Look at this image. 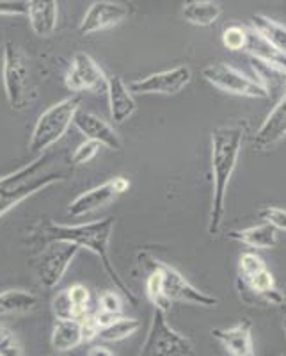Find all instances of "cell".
I'll return each mask as SVG.
<instances>
[{"mask_svg": "<svg viewBox=\"0 0 286 356\" xmlns=\"http://www.w3.org/2000/svg\"><path fill=\"white\" fill-rule=\"evenodd\" d=\"M141 328V321L132 319V317H117L114 323L109 326H105L98 332V337L105 342H121V340L128 339L133 333L139 332Z\"/></svg>", "mask_w": 286, "mask_h": 356, "instance_id": "obj_27", "label": "cell"}, {"mask_svg": "<svg viewBox=\"0 0 286 356\" xmlns=\"http://www.w3.org/2000/svg\"><path fill=\"white\" fill-rule=\"evenodd\" d=\"M0 356H24L18 337L4 324H0Z\"/></svg>", "mask_w": 286, "mask_h": 356, "instance_id": "obj_32", "label": "cell"}, {"mask_svg": "<svg viewBox=\"0 0 286 356\" xmlns=\"http://www.w3.org/2000/svg\"><path fill=\"white\" fill-rule=\"evenodd\" d=\"M201 75L206 82H210L217 89L224 91V93L247 98H269L265 89L254 79L247 77L246 73L233 68V66L226 65V63L208 65L206 68H203Z\"/></svg>", "mask_w": 286, "mask_h": 356, "instance_id": "obj_8", "label": "cell"}, {"mask_svg": "<svg viewBox=\"0 0 286 356\" xmlns=\"http://www.w3.org/2000/svg\"><path fill=\"white\" fill-rule=\"evenodd\" d=\"M98 150H100V145L94 141H87L85 139L82 145L77 146V150L73 152L72 155V162L73 164H77V166H82V164H87L91 159L96 157Z\"/></svg>", "mask_w": 286, "mask_h": 356, "instance_id": "obj_35", "label": "cell"}, {"mask_svg": "<svg viewBox=\"0 0 286 356\" xmlns=\"http://www.w3.org/2000/svg\"><path fill=\"white\" fill-rule=\"evenodd\" d=\"M47 161L49 155L43 154V157L34 159L27 166L0 177V218L40 191L65 180L61 173H41Z\"/></svg>", "mask_w": 286, "mask_h": 356, "instance_id": "obj_3", "label": "cell"}, {"mask_svg": "<svg viewBox=\"0 0 286 356\" xmlns=\"http://www.w3.org/2000/svg\"><path fill=\"white\" fill-rule=\"evenodd\" d=\"M238 284L242 285V292L249 291L251 296H254L256 300L265 301L269 305H285L286 296L285 292L279 291L276 287V280L269 269L256 273L247 278H238Z\"/></svg>", "mask_w": 286, "mask_h": 356, "instance_id": "obj_19", "label": "cell"}, {"mask_svg": "<svg viewBox=\"0 0 286 356\" xmlns=\"http://www.w3.org/2000/svg\"><path fill=\"white\" fill-rule=\"evenodd\" d=\"M212 335L231 356H256L253 342V324L244 319L231 328L212 330Z\"/></svg>", "mask_w": 286, "mask_h": 356, "instance_id": "obj_16", "label": "cell"}, {"mask_svg": "<svg viewBox=\"0 0 286 356\" xmlns=\"http://www.w3.org/2000/svg\"><path fill=\"white\" fill-rule=\"evenodd\" d=\"M78 248L65 241H52L37 259V278L44 289H53L78 255Z\"/></svg>", "mask_w": 286, "mask_h": 356, "instance_id": "obj_9", "label": "cell"}, {"mask_svg": "<svg viewBox=\"0 0 286 356\" xmlns=\"http://www.w3.org/2000/svg\"><path fill=\"white\" fill-rule=\"evenodd\" d=\"M130 189V182L125 177H114L109 182L101 184V186L93 187V189L85 191L77 198L69 202L68 214L73 218H81V216L91 214L94 211H100L105 205L117 198L119 195L126 193Z\"/></svg>", "mask_w": 286, "mask_h": 356, "instance_id": "obj_11", "label": "cell"}, {"mask_svg": "<svg viewBox=\"0 0 286 356\" xmlns=\"http://www.w3.org/2000/svg\"><path fill=\"white\" fill-rule=\"evenodd\" d=\"M100 312L109 316H123L121 298L112 291H107L100 296Z\"/></svg>", "mask_w": 286, "mask_h": 356, "instance_id": "obj_36", "label": "cell"}, {"mask_svg": "<svg viewBox=\"0 0 286 356\" xmlns=\"http://www.w3.org/2000/svg\"><path fill=\"white\" fill-rule=\"evenodd\" d=\"M52 348L66 353L78 348L84 342L81 321H56L52 330Z\"/></svg>", "mask_w": 286, "mask_h": 356, "instance_id": "obj_22", "label": "cell"}, {"mask_svg": "<svg viewBox=\"0 0 286 356\" xmlns=\"http://www.w3.org/2000/svg\"><path fill=\"white\" fill-rule=\"evenodd\" d=\"M251 70L254 73V81L265 89L269 98L276 93L281 97L286 93V70L254 57H251Z\"/></svg>", "mask_w": 286, "mask_h": 356, "instance_id": "obj_20", "label": "cell"}, {"mask_svg": "<svg viewBox=\"0 0 286 356\" xmlns=\"http://www.w3.org/2000/svg\"><path fill=\"white\" fill-rule=\"evenodd\" d=\"M69 300H72L73 307L77 310L78 321H82L84 317H87L89 314V300H91V294H89V289L82 284H75L68 289Z\"/></svg>", "mask_w": 286, "mask_h": 356, "instance_id": "obj_31", "label": "cell"}, {"mask_svg": "<svg viewBox=\"0 0 286 356\" xmlns=\"http://www.w3.org/2000/svg\"><path fill=\"white\" fill-rule=\"evenodd\" d=\"M107 82H109V77L105 75L100 65L89 54L77 52L73 56L72 65H69L68 73H66V88L72 93H84V91L100 93V91H107Z\"/></svg>", "mask_w": 286, "mask_h": 356, "instance_id": "obj_10", "label": "cell"}, {"mask_svg": "<svg viewBox=\"0 0 286 356\" xmlns=\"http://www.w3.org/2000/svg\"><path fill=\"white\" fill-rule=\"evenodd\" d=\"M27 18L36 36L49 38L57 29L59 4L56 0H31L27 9Z\"/></svg>", "mask_w": 286, "mask_h": 356, "instance_id": "obj_18", "label": "cell"}, {"mask_svg": "<svg viewBox=\"0 0 286 356\" xmlns=\"http://www.w3.org/2000/svg\"><path fill=\"white\" fill-rule=\"evenodd\" d=\"M189 66H174L165 72L151 73L130 84V91L139 95H176L190 82Z\"/></svg>", "mask_w": 286, "mask_h": 356, "instance_id": "obj_12", "label": "cell"}, {"mask_svg": "<svg viewBox=\"0 0 286 356\" xmlns=\"http://www.w3.org/2000/svg\"><path fill=\"white\" fill-rule=\"evenodd\" d=\"M37 305V296L34 292L12 289L0 292V316H12L33 310Z\"/></svg>", "mask_w": 286, "mask_h": 356, "instance_id": "obj_26", "label": "cell"}, {"mask_svg": "<svg viewBox=\"0 0 286 356\" xmlns=\"http://www.w3.org/2000/svg\"><path fill=\"white\" fill-rule=\"evenodd\" d=\"M52 312L56 316V321H78L77 310L69 300L68 289L57 292L56 298L52 300Z\"/></svg>", "mask_w": 286, "mask_h": 356, "instance_id": "obj_29", "label": "cell"}, {"mask_svg": "<svg viewBox=\"0 0 286 356\" xmlns=\"http://www.w3.org/2000/svg\"><path fill=\"white\" fill-rule=\"evenodd\" d=\"M128 17V8L119 2L110 0H96L89 6L81 24V34H94L105 29L116 27Z\"/></svg>", "mask_w": 286, "mask_h": 356, "instance_id": "obj_13", "label": "cell"}, {"mask_svg": "<svg viewBox=\"0 0 286 356\" xmlns=\"http://www.w3.org/2000/svg\"><path fill=\"white\" fill-rule=\"evenodd\" d=\"M285 308H286V303H285Z\"/></svg>", "mask_w": 286, "mask_h": 356, "instance_id": "obj_40", "label": "cell"}, {"mask_svg": "<svg viewBox=\"0 0 286 356\" xmlns=\"http://www.w3.org/2000/svg\"><path fill=\"white\" fill-rule=\"evenodd\" d=\"M267 269V264L263 262V259L256 253H244L238 260V278H247V276H253L256 273Z\"/></svg>", "mask_w": 286, "mask_h": 356, "instance_id": "obj_33", "label": "cell"}, {"mask_svg": "<svg viewBox=\"0 0 286 356\" xmlns=\"http://www.w3.org/2000/svg\"><path fill=\"white\" fill-rule=\"evenodd\" d=\"M27 0H0V17H27Z\"/></svg>", "mask_w": 286, "mask_h": 356, "instance_id": "obj_37", "label": "cell"}, {"mask_svg": "<svg viewBox=\"0 0 286 356\" xmlns=\"http://www.w3.org/2000/svg\"><path fill=\"white\" fill-rule=\"evenodd\" d=\"M260 218L276 230L286 232V211L279 207H263L260 211Z\"/></svg>", "mask_w": 286, "mask_h": 356, "instance_id": "obj_34", "label": "cell"}, {"mask_svg": "<svg viewBox=\"0 0 286 356\" xmlns=\"http://www.w3.org/2000/svg\"><path fill=\"white\" fill-rule=\"evenodd\" d=\"M228 237L246 244L253 250H270V248H274L278 244V230L267 225V222L254 225V227L246 228V230L231 232Z\"/></svg>", "mask_w": 286, "mask_h": 356, "instance_id": "obj_21", "label": "cell"}, {"mask_svg": "<svg viewBox=\"0 0 286 356\" xmlns=\"http://www.w3.org/2000/svg\"><path fill=\"white\" fill-rule=\"evenodd\" d=\"M2 81L8 104L12 111H22L28 104V88H31V70L24 50L12 41L4 43L2 57Z\"/></svg>", "mask_w": 286, "mask_h": 356, "instance_id": "obj_5", "label": "cell"}, {"mask_svg": "<svg viewBox=\"0 0 286 356\" xmlns=\"http://www.w3.org/2000/svg\"><path fill=\"white\" fill-rule=\"evenodd\" d=\"M249 130L246 120L222 125L212 132V207H210L208 234L217 235L224 216L228 186L237 168L244 139Z\"/></svg>", "mask_w": 286, "mask_h": 356, "instance_id": "obj_1", "label": "cell"}, {"mask_svg": "<svg viewBox=\"0 0 286 356\" xmlns=\"http://www.w3.org/2000/svg\"><path fill=\"white\" fill-rule=\"evenodd\" d=\"M137 356H194V346L167 323L162 310H153L148 335Z\"/></svg>", "mask_w": 286, "mask_h": 356, "instance_id": "obj_6", "label": "cell"}, {"mask_svg": "<svg viewBox=\"0 0 286 356\" xmlns=\"http://www.w3.org/2000/svg\"><path fill=\"white\" fill-rule=\"evenodd\" d=\"M73 125L84 134L87 141H94L100 146H107L110 150H121L123 148V141L119 138V134L116 132V129L105 120H101L100 116H96V114L78 109L75 118H73Z\"/></svg>", "mask_w": 286, "mask_h": 356, "instance_id": "obj_14", "label": "cell"}, {"mask_svg": "<svg viewBox=\"0 0 286 356\" xmlns=\"http://www.w3.org/2000/svg\"><path fill=\"white\" fill-rule=\"evenodd\" d=\"M78 106H81V97L72 95V97L62 98L61 102H57L44 111L37 118L33 134H31L28 150L34 152V154H43L44 150H49L50 146L56 145L68 132L69 125L73 123V118L78 111Z\"/></svg>", "mask_w": 286, "mask_h": 356, "instance_id": "obj_4", "label": "cell"}, {"mask_svg": "<svg viewBox=\"0 0 286 356\" xmlns=\"http://www.w3.org/2000/svg\"><path fill=\"white\" fill-rule=\"evenodd\" d=\"M283 326H285V333H286V317H285V323H283Z\"/></svg>", "mask_w": 286, "mask_h": 356, "instance_id": "obj_39", "label": "cell"}, {"mask_svg": "<svg viewBox=\"0 0 286 356\" xmlns=\"http://www.w3.org/2000/svg\"><path fill=\"white\" fill-rule=\"evenodd\" d=\"M87 356H114V353L107 346H93L87 351Z\"/></svg>", "mask_w": 286, "mask_h": 356, "instance_id": "obj_38", "label": "cell"}, {"mask_svg": "<svg viewBox=\"0 0 286 356\" xmlns=\"http://www.w3.org/2000/svg\"><path fill=\"white\" fill-rule=\"evenodd\" d=\"M246 40L247 27H242V25H230V27H226L224 33H222V44H224L228 50H231V52L244 50Z\"/></svg>", "mask_w": 286, "mask_h": 356, "instance_id": "obj_30", "label": "cell"}, {"mask_svg": "<svg viewBox=\"0 0 286 356\" xmlns=\"http://www.w3.org/2000/svg\"><path fill=\"white\" fill-rule=\"evenodd\" d=\"M247 54L254 59H262V61L270 63V65H276L279 68L286 70V56L285 54L278 52V50L269 43V41L263 40L253 27H247V40L246 47H244Z\"/></svg>", "mask_w": 286, "mask_h": 356, "instance_id": "obj_24", "label": "cell"}, {"mask_svg": "<svg viewBox=\"0 0 286 356\" xmlns=\"http://www.w3.org/2000/svg\"><path fill=\"white\" fill-rule=\"evenodd\" d=\"M146 296L148 300L153 303V307L157 310H162L164 314H167V310L171 308V303L165 300L164 296V285H162V275L158 269H155L149 273L148 280H146Z\"/></svg>", "mask_w": 286, "mask_h": 356, "instance_id": "obj_28", "label": "cell"}, {"mask_svg": "<svg viewBox=\"0 0 286 356\" xmlns=\"http://www.w3.org/2000/svg\"><path fill=\"white\" fill-rule=\"evenodd\" d=\"M114 218L98 219V221L84 222V225H59V222H50L49 227L44 228V234L49 235L52 241H65V243L75 244L78 250H87L93 255L100 259L101 266L110 276L117 289L123 292L130 300V303H137V298L133 296L132 289L123 282L119 273L116 271L114 264L109 259V243L110 235H112Z\"/></svg>", "mask_w": 286, "mask_h": 356, "instance_id": "obj_2", "label": "cell"}, {"mask_svg": "<svg viewBox=\"0 0 286 356\" xmlns=\"http://www.w3.org/2000/svg\"><path fill=\"white\" fill-rule=\"evenodd\" d=\"M222 8L217 2H210V0H190L187 4H183L182 17L183 20L189 22L198 27H208L217 18L221 17Z\"/></svg>", "mask_w": 286, "mask_h": 356, "instance_id": "obj_23", "label": "cell"}, {"mask_svg": "<svg viewBox=\"0 0 286 356\" xmlns=\"http://www.w3.org/2000/svg\"><path fill=\"white\" fill-rule=\"evenodd\" d=\"M105 93L109 97L110 118L114 123H125L137 111V102L133 98V93L119 75L109 77Z\"/></svg>", "mask_w": 286, "mask_h": 356, "instance_id": "obj_17", "label": "cell"}, {"mask_svg": "<svg viewBox=\"0 0 286 356\" xmlns=\"http://www.w3.org/2000/svg\"><path fill=\"white\" fill-rule=\"evenodd\" d=\"M253 22V29L265 41H269L278 52L285 54L286 56V27L285 25L278 24L272 18L265 17V15H253L251 18Z\"/></svg>", "mask_w": 286, "mask_h": 356, "instance_id": "obj_25", "label": "cell"}, {"mask_svg": "<svg viewBox=\"0 0 286 356\" xmlns=\"http://www.w3.org/2000/svg\"><path fill=\"white\" fill-rule=\"evenodd\" d=\"M286 138V93L279 97L278 104L272 107L265 122L256 132L254 145L260 150H269L272 146L279 145Z\"/></svg>", "mask_w": 286, "mask_h": 356, "instance_id": "obj_15", "label": "cell"}, {"mask_svg": "<svg viewBox=\"0 0 286 356\" xmlns=\"http://www.w3.org/2000/svg\"><path fill=\"white\" fill-rule=\"evenodd\" d=\"M149 260H151V266L160 271L162 285H164V296L165 300L169 301L171 305H173L174 301L205 308H215L219 305L217 298H214V296L206 294V292L194 287L189 280L183 278V275H180V273H178L174 267H171L169 264L160 262V260L157 259Z\"/></svg>", "mask_w": 286, "mask_h": 356, "instance_id": "obj_7", "label": "cell"}, {"mask_svg": "<svg viewBox=\"0 0 286 356\" xmlns=\"http://www.w3.org/2000/svg\"><path fill=\"white\" fill-rule=\"evenodd\" d=\"M285 296H286V292H285Z\"/></svg>", "mask_w": 286, "mask_h": 356, "instance_id": "obj_41", "label": "cell"}]
</instances>
